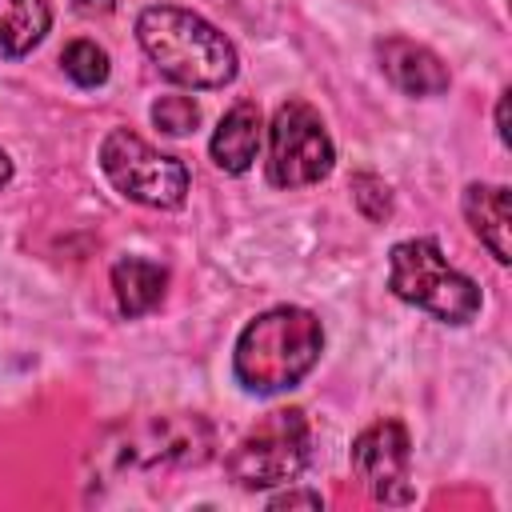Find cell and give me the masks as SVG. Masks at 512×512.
Here are the masks:
<instances>
[{
  "instance_id": "obj_5",
  "label": "cell",
  "mask_w": 512,
  "mask_h": 512,
  "mask_svg": "<svg viewBox=\"0 0 512 512\" xmlns=\"http://www.w3.org/2000/svg\"><path fill=\"white\" fill-rule=\"evenodd\" d=\"M312 456V424L300 408H276L228 452V476L240 488H276L304 472Z\"/></svg>"
},
{
  "instance_id": "obj_16",
  "label": "cell",
  "mask_w": 512,
  "mask_h": 512,
  "mask_svg": "<svg viewBox=\"0 0 512 512\" xmlns=\"http://www.w3.org/2000/svg\"><path fill=\"white\" fill-rule=\"evenodd\" d=\"M352 200H356V208L368 216V220H388L392 216V192H388V184L380 180V176H372V172H356L352 176Z\"/></svg>"
},
{
  "instance_id": "obj_18",
  "label": "cell",
  "mask_w": 512,
  "mask_h": 512,
  "mask_svg": "<svg viewBox=\"0 0 512 512\" xmlns=\"http://www.w3.org/2000/svg\"><path fill=\"white\" fill-rule=\"evenodd\" d=\"M496 132H500V140H508V92H500V108H496Z\"/></svg>"
},
{
  "instance_id": "obj_13",
  "label": "cell",
  "mask_w": 512,
  "mask_h": 512,
  "mask_svg": "<svg viewBox=\"0 0 512 512\" xmlns=\"http://www.w3.org/2000/svg\"><path fill=\"white\" fill-rule=\"evenodd\" d=\"M52 28L48 0H0V56H28Z\"/></svg>"
},
{
  "instance_id": "obj_19",
  "label": "cell",
  "mask_w": 512,
  "mask_h": 512,
  "mask_svg": "<svg viewBox=\"0 0 512 512\" xmlns=\"http://www.w3.org/2000/svg\"><path fill=\"white\" fill-rule=\"evenodd\" d=\"M76 8H84V12H108V8H116V0H72Z\"/></svg>"
},
{
  "instance_id": "obj_15",
  "label": "cell",
  "mask_w": 512,
  "mask_h": 512,
  "mask_svg": "<svg viewBox=\"0 0 512 512\" xmlns=\"http://www.w3.org/2000/svg\"><path fill=\"white\" fill-rule=\"evenodd\" d=\"M152 124L160 132H168V136H184V132H192L200 124V108L188 96H160L152 104Z\"/></svg>"
},
{
  "instance_id": "obj_3",
  "label": "cell",
  "mask_w": 512,
  "mask_h": 512,
  "mask_svg": "<svg viewBox=\"0 0 512 512\" xmlns=\"http://www.w3.org/2000/svg\"><path fill=\"white\" fill-rule=\"evenodd\" d=\"M216 448V432L196 412H168V416H144L132 424L112 428L96 456L108 460L112 472L124 468H188L204 464Z\"/></svg>"
},
{
  "instance_id": "obj_1",
  "label": "cell",
  "mask_w": 512,
  "mask_h": 512,
  "mask_svg": "<svg viewBox=\"0 0 512 512\" xmlns=\"http://www.w3.org/2000/svg\"><path fill=\"white\" fill-rule=\"evenodd\" d=\"M320 348H324L320 320L308 308L280 304L260 312L252 324H244L232 352V368L248 392L272 396L296 388L320 360Z\"/></svg>"
},
{
  "instance_id": "obj_8",
  "label": "cell",
  "mask_w": 512,
  "mask_h": 512,
  "mask_svg": "<svg viewBox=\"0 0 512 512\" xmlns=\"http://www.w3.org/2000/svg\"><path fill=\"white\" fill-rule=\"evenodd\" d=\"M352 472L384 504L412 500V440H408V428L400 420L368 424L352 440Z\"/></svg>"
},
{
  "instance_id": "obj_11",
  "label": "cell",
  "mask_w": 512,
  "mask_h": 512,
  "mask_svg": "<svg viewBox=\"0 0 512 512\" xmlns=\"http://www.w3.org/2000/svg\"><path fill=\"white\" fill-rule=\"evenodd\" d=\"M464 216L472 224V232L480 236V244L508 264L512 248H508V228H512V208H508V188L504 184H468L464 188Z\"/></svg>"
},
{
  "instance_id": "obj_20",
  "label": "cell",
  "mask_w": 512,
  "mask_h": 512,
  "mask_svg": "<svg viewBox=\"0 0 512 512\" xmlns=\"http://www.w3.org/2000/svg\"><path fill=\"white\" fill-rule=\"evenodd\" d=\"M12 180V160H8V152H0V188Z\"/></svg>"
},
{
  "instance_id": "obj_10",
  "label": "cell",
  "mask_w": 512,
  "mask_h": 512,
  "mask_svg": "<svg viewBox=\"0 0 512 512\" xmlns=\"http://www.w3.org/2000/svg\"><path fill=\"white\" fill-rule=\"evenodd\" d=\"M260 140H264V116H260V108L252 100H240L216 124L208 152H212V160H216L220 172L240 176V172L252 168V160L260 152Z\"/></svg>"
},
{
  "instance_id": "obj_7",
  "label": "cell",
  "mask_w": 512,
  "mask_h": 512,
  "mask_svg": "<svg viewBox=\"0 0 512 512\" xmlns=\"http://www.w3.org/2000/svg\"><path fill=\"white\" fill-rule=\"evenodd\" d=\"M336 164L332 136L308 100H284L268 128V180L276 188L320 184Z\"/></svg>"
},
{
  "instance_id": "obj_9",
  "label": "cell",
  "mask_w": 512,
  "mask_h": 512,
  "mask_svg": "<svg viewBox=\"0 0 512 512\" xmlns=\"http://www.w3.org/2000/svg\"><path fill=\"white\" fill-rule=\"evenodd\" d=\"M376 56H380V72L404 92V96H440L448 88V68L444 60L408 40V36H384L376 44Z\"/></svg>"
},
{
  "instance_id": "obj_12",
  "label": "cell",
  "mask_w": 512,
  "mask_h": 512,
  "mask_svg": "<svg viewBox=\"0 0 512 512\" xmlns=\"http://www.w3.org/2000/svg\"><path fill=\"white\" fill-rule=\"evenodd\" d=\"M168 288V272L152 260L140 256H124L112 264V292H116V308L124 316H144L164 300Z\"/></svg>"
},
{
  "instance_id": "obj_2",
  "label": "cell",
  "mask_w": 512,
  "mask_h": 512,
  "mask_svg": "<svg viewBox=\"0 0 512 512\" xmlns=\"http://www.w3.org/2000/svg\"><path fill=\"white\" fill-rule=\"evenodd\" d=\"M136 40L148 52V60L184 88H224L236 76L232 40L188 8H144L136 20Z\"/></svg>"
},
{
  "instance_id": "obj_17",
  "label": "cell",
  "mask_w": 512,
  "mask_h": 512,
  "mask_svg": "<svg viewBox=\"0 0 512 512\" xmlns=\"http://www.w3.org/2000/svg\"><path fill=\"white\" fill-rule=\"evenodd\" d=\"M320 508L324 500H320V492H284V496H276L272 500V508Z\"/></svg>"
},
{
  "instance_id": "obj_6",
  "label": "cell",
  "mask_w": 512,
  "mask_h": 512,
  "mask_svg": "<svg viewBox=\"0 0 512 512\" xmlns=\"http://www.w3.org/2000/svg\"><path fill=\"white\" fill-rule=\"evenodd\" d=\"M100 168L112 188L144 208H180L188 196V168L184 160L152 148L128 128H116L100 144Z\"/></svg>"
},
{
  "instance_id": "obj_14",
  "label": "cell",
  "mask_w": 512,
  "mask_h": 512,
  "mask_svg": "<svg viewBox=\"0 0 512 512\" xmlns=\"http://www.w3.org/2000/svg\"><path fill=\"white\" fill-rule=\"evenodd\" d=\"M60 64H64V72H68L80 88H100V84L108 80V72H112L108 52H104L96 40H72V44L60 52Z\"/></svg>"
},
{
  "instance_id": "obj_4",
  "label": "cell",
  "mask_w": 512,
  "mask_h": 512,
  "mask_svg": "<svg viewBox=\"0 0 512 512\" xmlns=\"http://www.w3.org/2000/svg\"><path fill=\"white\" fill-rule=\"evenodd\" d=\"M388 288L424 312H432L444 324H468L480 312V288L464 272H456L440 244L428 236L400 240L388 252Z\"/></svg>"
}]
</instances>
